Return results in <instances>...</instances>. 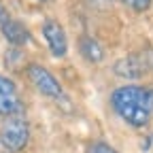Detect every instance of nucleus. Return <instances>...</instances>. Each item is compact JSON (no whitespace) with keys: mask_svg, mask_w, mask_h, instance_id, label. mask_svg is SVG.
I'll return each instance as SVG.
<instances>
[{"mask_svg":"<svg viewBox=\"0 0 153 153\" xmlns=\"http://www.w3.org/2000/svg\"><path fill=\"white\" fill-rule=\"evenodd\" d=\"M111 104L128 126L143 128L153 117V87L121 85L111 94Z\"/></svg>","mask_w":153,"mask_h":153,"instance_id":"nucleus-1","label":"nucleus"},{"mask_svg":"<svg viewBox=\"0 0 153 153\" xmlns=\"http://www.w3.org/2000/svg\"><path fill=\"white\" fill-rule=\"evenodd\" d=\"M30 140V126L28 121L22 117V115H13V117H7L2 128H0V143L2 147L11 153H17L26 149Z\"/></svg>","mask_w":153,"mask_h":153,"instance_id":"nucleus-2","label":"nucleus"},{"mask_svg":"<svg viewBox=\"0 0 153 153\" xmlns=\"http://www.w3.org/2000/svg\"><path fill=\"white\" fill-rule=\"evenodd\" d=\"M26 76L30 79V83L41 91L43 96H47V98H62L64 96V89H62V83L57 81V76L49 70V68H45V66H41V64H28L26 66Z\"/></svg>","mask_w":153,"mask_h":153,"instance_id":"nucleus-3","label":"nucleus"},{"mask_svg":"<svg viewBox=\"0 0 153 153\" xmlns=\"http://www.w3.org/2000/svg\"><path fill=\"white\" fill-rule=\"evenodd\" d=\"M24 104L17 94V85L9 76L0 74V115L2 117H13V115H22Z\"/></svg>","mask_w":153,"mask_h":153,"instance_id":"nucleus-4","label":"nucleus"},{"mask_svg":"<svg viewBox=\"0 0 153 153\" xmlns=\"http://www.w3.org/2000/svg\"><path fill=\"white\" fill-rule=\"evenodd\" d=\"M43 36L47 41V47H49L51 55L64 57L68 53V38H66V32H64L60 22H55V19H45L43 22Z\"/></svg>","mask_w":153,"mask_h":153,"instance_id":"nucleus-5","label":"nucleus"},{"mask_svg":"<svg viewBox=\"0 0 153 153\" xmlns=\"http://www.w3.org/2000/svg\"><path fill=\"white\" fill-rule=\"evenodd\" d=\"M0 32H2V36L7 38L13 47H26V45L32 43L30 30H28L22 22L11 19L9 15H4L2 19H0Z\"/></svg>","mask_w":153,"mask_h":153,"instance_id":"nucleus-6","label":"nucleus"},{"mask_svg":"<svg viewBox=\"0 0 153 153\" xmlns=\"http://www.w3.org/2000/svg\"><path fill=\"white\" fill-rule=\"evenodd\" d=\"M149 66H147V60H134V57H123L115 64V72L123 79H138L143 72H147Z\"/></svg>","mask_w":153,"mask_h":153,"instance_id":"nucleus-7","label":"nucleus"},{"mask_svg":"<svg viewBox=\"0 0 153 153\" xmlns=\"http://www.w3.org/2000/svg\"><path fill=\"white\" fill-rule=\"evenodd\" d=\"M79 51H81V55L85 57L87 62H102V57H104V51H102V47L98 45V41L96 38H91V36H81L79 38Z\"/></svg>","mask_w":153,"mask_h":153,"instance_id":"nucleus-8","label":"nucleus"},{"mask_svg":"<svg viewBox=\"0 0 153 153\" xmlns=\"http://www.w3.org/2000/svg\"><path fill=\"white\" fill-rule=\"evenodd\" d=\"M119 2L130 7V9H134V11H147L149 4H151V0H119Z\"/></svg>","mask_w":153,"mask_h":153,"instance_id":"nucleus-9","label":"nucleus"},{"mask_svg":"<svg viewBox=\"0 0 153 153\" xmlns=\"http://www.w3.org/2000/svg\"><path fill=\"white\" fill-rule=\"evenodd\" d=\"M89 153H119V151H117V149H113V147L106 145V143H91Z\"/></svg>","mask_w":153,"mask_h":153,"instance_id":"nucleus-10","label":"nucleus"},{"mask_svg":"<svg viewBox=\"0 0 153 153\" xmlns=\"http://www.w3.org/2000/svg\"><path fill=\"white\" fill-rule=\"evenodd\" d=\"M38 2H49V0H38Z\"/></svg>","mask_w":153,"mask_h":153,"instance_id":"nucleus-11","label":"nucleus"}]
</instances>
